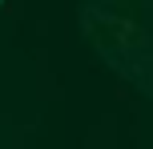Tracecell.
<instances>
[{"instance_id": "6da1fadb", "label": "cell", "mask_w": 153, "mask_h": 149, "mask_svg": "<svg viewBox=\"0 0 153 149\" xmlns=\"http://www.w3.org/2000/svg\"><path fill=\"white\" fill-rule=\"evenodd\" d=\"M0 8H4V0H0Z\"/></svg>"}]
</instances>
